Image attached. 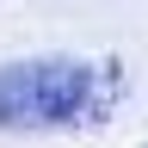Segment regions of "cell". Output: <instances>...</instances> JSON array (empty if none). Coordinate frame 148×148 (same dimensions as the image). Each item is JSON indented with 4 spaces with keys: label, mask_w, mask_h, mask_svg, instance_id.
Instances as JSON below:
<instances>
[{
    "label": "cell",
    "mask_w": 148,
    "mask_h": 148,
    "mask_svg": "<svg viewBox=\"0 0 148 148\" xmlns=\"http://www.w3.org/2000/svg\"><path fill=\"white\" fill-rule=\"evenodd\" d=\"M117 92V62L25 56L0 62V130H68L92 123Z\"/></svg>",
    "instance_id": "1"
}]
</instances>
